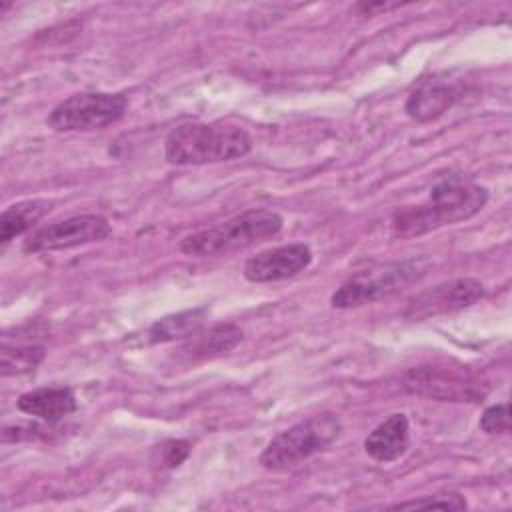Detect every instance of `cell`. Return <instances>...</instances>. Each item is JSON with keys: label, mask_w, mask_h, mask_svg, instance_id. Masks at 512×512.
Wrapping results in <instances>:
<instances>
[{"label": "cell", "mask_w": 512, "mask_h": 512, "mask_svg": "<svg viewBox=\"0 0 512 512\" xmlns=\"http://www.w3.org/2000/svg\"><path fill=\"white\" fill-rule=\"evenodd\" d=\"M486 288L476 278H454L448 282H440L420 294H416L406 310L404 318L422 322L440 314H450L462 308L472 306L484 296Z\"/></svg>", "instance_id": "9c48e42d"}, {"label": "cell", "mask_w": 512, "mask_h": 512, "mask_svg": "<svg viewBox=\"0 0 512 512\" xmlns=\"http://www.w3.org/2000/svg\"><path fill=\"white\" fill-rule=\"evenodd\" d=\"M480 430L486 434H506L510 432V408L508 402L488 406L478 422Z\"/></svg>", "instance_id": "ffe728a7"}, {"label": "cell", "mask_w": 512, "mask_h": 512, "mask_svg": "<svg viewBox=\"0 0 512 512\" xmlns=\"http://www.w3.org/2000/svg\"><path fill=\"white\" fill-rule=\"evenodd\" d=\"M252 150L250 134L226 122H188L170 130L164 156L176 166H200L242 158Z\"/></svg>", "instance_id": "7a4b0ae2"}, {"label": "cell", "mask_w": 512, "mask_h": 512, "mask_svg": "<svg viewBox=\"0 0 512 512\" xmlns=\"http://www.w3.org/2000/svg\"><path fill=\"white\" fill-rule=\"evenodd\" d=\"M410 446V422L406 414L396 412L380 422L364 440V452L380 462L388 464L406 454Z\"/></svg>", "instance_id": "8fae6325"}, {"label": "cell", "mask_w": 512, "mask_h": 512, "mask_svg": "<svg viewBox=\"0 0 512 512\" xmlns=\"http://www.w3.org/2000/svg\"><path fill=\"white\" fill-rule=\"evenodd\" d=\"M128 110L124 94L80 92L58 102L46 118L56 132H90L118 122Z\"/></svg>", "instance_id": "8992f818"}, {"label": "cell", "mask_w": 512, "mask_h": 512, "mask_svg": "<svg viewBox=\"0 0 512 512\" xmlns=\"http://www.w3.org/2000/svg\"><path fill=\"white\" fill-rule=\"evenodd\" d=\"M342 430L334 412L312 414L290 428L278 432L262 450L260 464L268 472H290L302 466L314 454L326 450Z\"/></svg>", "instance_id": "277c9868"}, {"label": "cell", "mask_w": 512, "mask_h": 512, "mask_svg": "<svg viewBox=\"0 0 512 512\" xmlns=\"http://www.w3.org/2000/svg\"><path fill=\"white\" fill-rule=\"evenodd\" d=\"M488 202V190L470 180L452 176L438 182L426 202L402 206L392 214V234L414 238L430 230L450 226L478 214Z\"/></svg>", "instance_id": "6da1fadb"}, {"label": "cell", "mask_w": 512, "mask_h": 512, "mask_svg": "<svg viewBox=\"0 0 512 512\" xmlns=\"http://www.w3.org/2000/svg\"><path fill=\"white\" fill-rule=\"evenodd\" d=\"M404 386L414 394L444 402H478L486 394L468 368L446 364H424L408 370Z\"/></svg>", "instance_id": "52a82bcc"}, {"label": "cell", "mask_w": 512, "mask_h": 512, "mask_svg": "<svg viewBox=\"0 0 512 512\" xmlns=\"http://www.w3.org/2000/svg\"><path fill=\"white\" fill-rule=\"evenodd\" d=\"M430 266H432L430 258L418 256V258H408L394 264H384L376 270L360 272L348 282H344L330 296V304L334 308H356V306L380 300L384 296H390L402 290L414 280L422 278Z\"/></svg>", "instance_id": "5b68a950"}, {"label": "cell", "mask_w": 512, "mask_h": 512, "mask_svg": "<svg viewBox=\"0 0 512 512\" xmlns=\"http://www.w3.org/2000/svg\"><path fill=\"white\" fill-rule=\"evenodd\" d=\"M460 92L452 82L430 78L420 82L406 100V114L414 120L426 122L442 116L456 100Z\"/></svg>", "instance_id": "4fadbf2b"}, {"label": "cell", "mask_w": 512, "mask_h": 512, "mask_svg": "<svg viewBox=\"0 0 512 512\" xmlns=\"http://www.w3.org/2000/svg\"><path fill=\"white\" fill-rule=\"evenodd\" d=\"M190 454V442L186 440H166L154 448L152 462L160 468H178Z\"/></svg>", "instance_id": "d6986e66"}, {"label": "cell", "mask_w": 512, "mask_h": 512, "mask_svg": "<svg viewBox=\"0 0 512 512\" xmlns=\"http://www.w3.org/2000/svg\"><path fill=\"white\" fill-rule=\"evenodd\" d=\"M44 346L28 344V346H2V376H20L34 372L38 364L44 360Z\"/></svg>", "instance_id": "e0dca14e"}, {"label": "cell", "mask_w": 512, "mask_h": 512, "mask_svg": "<svg viewBox=\"0 0 512 512\" xmlns=\"http://www.w3.org/2000/svg\"><path fill=\"white\" fill-rule=\"evenodd\" d=\"M282 226L284 220L278 212L246 210L226 222L184 236L180 242V250L186 256L196 258L226 256L276 236L282 230Z\"/></svg>", "instance_id": "3957f363"}, {"label": "cell", "mask_w": 512, "mask_h": 512, "mask_svg": "<svg viewBox=\"0 0 512 512\" xmlns=\"http://www.w3.org/2000/svg\"><path fill=\"white\" fill-rule=\"evenodd\" d=\"M428 508H442V510H466L468 504L464 496L450 492V494H440V496H426L420 500H410V502H400L390 506V510H428Z\"/></svg>", "instance_id": "ac0fdd59"}, {"label": "cell", "mask_w": 512, "mask_h": 512, "mask_svg": "<svg viewBox=\"0 0 512 512\" xmlns=\"http://www.w3.org/2000/svg\"><path fill=\"white\" fill-rule=\"evenodd\" d=\"M208 308L200 306V308H192V310H184L178 314H170L164 316L160 320H156L148 330H146V342L148 344H162V342H174V340H188L190 336H194L204 320H206Z\"/></svg>", "instance_id": "9a60e30c"}, {"label": "cell", "mask_w": 512, "mask_h": 512, "mask_svg": "<svg viewBox=\"0 0 512 512\" xmlns=\"http://www.w3.org/2000/svg\"><path fill=\"white\" fill-rule=\"evenodd\" d=\"M312 262V250L304 242L276 246L248 258L244 264V278L254 284H268L288 280Z\"/></svg>", "instance_id": "30bf717a"}, {"label": "cell", "mask_w": 512, "mask_h": 512, "mask_svg": "<svg viewBox=\"0 0 512 512\" xmlns=\"http://www.w3.org/2000/svg\"><path fill=\"white\" fill-rule=\"evenodd\" d=\"M110 224L104 216L98 214H78L64 220H56L48 226L38 228L24 240V252H56L68 250L108 238Z\"/></svg>", "instance_id": "ba28073f"}, {"label": "cell", "mask_w": 512, "mask_h": 512, "mask_svg": "<svg viewBox=\"0 0 512 512\" xmlns=\"http://www.w3.org/2000/svg\"><path fill=\"white\" fill-rule=\"evenodd\" d=\"M242 340V330L236 324H216L206 332H196L182 346V356L188 360H206L228 354Z\"/></svg>", "instance_id": "5bb4252c"}, {"label": "cell", "mask_w": 512, "mask_h": 512, "mask_svg": "<svg viewBox=\"0 0 512 512\" xmlns=\"http://www.w3.org/2000/svg\"><path fill=\"white\" fill-rule=\"evenodd\" d=\"M50 208H52V202L48 200H24L8 206L0 216L2 246H6L16 236L30 230L38 220H42L48 214Z\"/></svg>", "instance_id": "2e32d148"}, {"label": "cell", "mask_w": 512, "mask_h": 512, "mask_svg": "<svg viewBox=\"0 0 512 512\" xmlns=\"http://www.w3.org/2000/svg\"><path fill=\"white\" fill-rule=\"evenodd\" d=\"M16 406L20 412L44 422H58L72 414L78 406L76 394L68 386H42L24 392Z\"/></svg>", "instance_id": "7c38bea8"}]
</instances>
